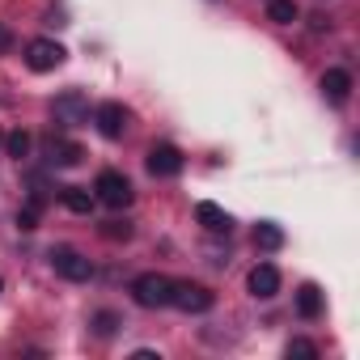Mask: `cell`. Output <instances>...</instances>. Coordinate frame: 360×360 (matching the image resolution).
Wrapping results in <instances>:
<instances>
[{"instance_id": "cell-1", "label": "cell", "mask_w": 360, "mask_h": 360, "mask_svg": "<svg viewBox=\"0 0 360 360\" xmlns=\"http://www.w3.org/2000/svg\"><path fill=\"white\" fill-rule=\"evenodd\" d=\"M169 292H174V280L161 276V271H144V276L131 280V297H136L140 309H161V305H169Z\"/></svg>"}, {"instance_id": "cell-2", "label": "cell", "mask_w": 360, "mask_h": 360, "mask_svg": "<svg viewBox=\"0 0 360 360\" xmlns=\"http://www.w3.org/2000/svg\"><path fill=\"white\" fill-rule=\"evenodd\" d=\"M94 200H102L106 208H115V212H123L131 200H136V191H131V183H127V174H119V169H102L98 174V183H94Z\"/></svg>"}, {"instance_id": "cell-3", "label": "cell", "mask_w": 360, "mask_h": 360, "mask_svg": "<svg viewBox=\"0 0 360 360\" xmlns=\"http://www.w3.org/2000/svg\"><path fill=\"white\" fill-rule=\"evenodd\" d=\"M169 305H178L183 314H208V309L217 305V292L204 288V284H191V280H174Z\"/></svg>"}, {"instance_id": "cell-4", "label": "cell", "mask_w": 360, "mask_h": 360, "mask_svg": "<svg viewBox=\"0 0 360 360\" xmlns=\"http://www.w3.org/2000/svg\"><path fill=\"white\" fill-rule=\"evenodd\" d=\"M64 47L56 43V39H34V43H26V68L30 72H56L60 64H64Z\"/></svg>"}, {"instance_id": "cell-5", "label": "cell", "mask_w": 360, "mask_h": 360, "mask_svg": "<svg viewBox=\"0 0 360 360\" xmlns=\"http://www.w3.org/2000/svg\"><path fill=\"white\" fill-rule=\"evenodd\" d=\"M51 267H56L64 280H72V284H85V280L94 276V263H89L81 250H72V246H56V250H51Z\"/></svg>"}, {"instance_id": "cell-6", "label": "cell", "mask_w": 360, "mask_h": 360, "mask_svg": "<svg viewBox=\"0 0 360 360\" xmlns=\"http://www.w3.org/2000/svg\"><path fill=\"white\" fill-rule=\"evenodd\" d=\"M94 123H98V131H102L106 140H119V136L127 131L131 115H127V106H123V102H102V106L94 110Z\"/></svg>"}, {"instance_id": "cell-7", "label": "cell", "mask_w": 360, "mask_h": 360, "mask_svg": "<svg viewBox=\"0 0 360 360\" xmlns=\"http://www.w3.org/2000/svg\"><path fill=\"white\" fill-rule=\"evenodd\" d=\"M183 153H178L174 144H153L148 148V174L153 178H174V174H183Z\"/></svg>"}, {"instance_id": "cell-8", "label": "cell", "mask_w": 360, "mask_h": 360, "mask_svg": "<svg viewBox=\"0 0 360 360\" xmlns=\"http://www.w3.org/2000/svg\"><path fill=\"white\" fill-rule=\"evenodd\" d=\"M85 115H89V98L81 89H68V94L56 98V119L60 123H81Z\"/></svg>"}, {"instance_id": "cell-9", "label": "cell", "mask_w": 360, "mask_h": 360, "mask_svg": "<svg viewBox=\"0 0 360 360\" xmlns=\"http://www.w3.org/2000/svg\"><path fill=\"white\" fill-rule=\"evenodd\" d=\"M322 94H326L335 106H343V102L352 98V72H347V68H326V72H322Z\"/></svg>"}, {"instance_id": "cell-10", "label": "cell", "mask_w": 360, "mask_h": 360, "mask_svg": "<svg viewBox=\"0 0 360 360\" xmlns=\"http://www.w3.org/2000/svg\"><path fill=\"white\" fill-rule=\"evenodd\" d=\"M250 292H255L259 301H271V297L280 292V271H276L271 263H259V267L250 271Z\"/></svg>"}, {"instance_id": "cell-11", "label": "cell", "mask_w": 360, "mask_h": 360, "mask_svg": "<svg viewBox=\"0 0 360 360\" xmlns=\"http://www.w3.org/2000/svg\"><path fill=\"white\" fill-rule=\"evenodd\" d=\"M195 221H200L208 233H229V229H233L229 212H225V208H217V204H208V200H204V204H195Z\"/></svg>"}, {"instance_id": "cell-12", "label": "cell", "mask_w": 360, "mask_h": 360, "mask_svg": "<svg viewBox=\"0 0 360 360\" xmlns=\"http://www.w3.org/2000/svg\"><path fill=\"white\" fill-rule=\"evenodd\" d=\"M60 200H64V208L77 212V217H89V212H94V191H85V187H60Z\"/></svg>"}, {"instance_id": "cell-13", "label": "cell", "mask_w": 360, "mask_h": 360, "mask_svg": "<svg viewBox=\"0 0 360 360\" xmlns=\"http://www.w3.org/2000/svg\"><path fill=\"white\" fill-rule=\"evenodd\" d=\"M297 314H301L305 322L322 318V292H318V284H301V292H297Z\"/></svg>"}, {"instance_id": "cell-14", "label": "cell", "mask_w": 360, "mask_h": 360, "mask_svg": "<svg viewBox=\"0 0 360 360\" xmlns=\"http://www.w3.org/2000/svg\"><path fill=\"white\" fill-rule=\"evenodd\" d=\"M297 0H267V18L276 22V26H292L297 22Z\"/></svg>"}, {"instance_id": "cell-15", "label": "cell", "mask_w": 360, "mask_h": 360, "mask_svg": "<svg viewBox=\"0 0 360 360\" xmlns=\"http://www.w3.org/2000/svg\"><path fill=\"white\" fill-rule=\"evenodd\" d=\"M81 157H85V148H81L77 140H56V144H51V161H56V165H77Z\"/></svg>"}, {"instance_id": "cell-16", "label": "cell", "mask_w": 360, "mask_h": 360, "mask_svg": "<svg viewBox=\"0 0 360 360\" xmlns=\"http://www.w3.org/2000/svg\"><path fill=\"white\" fill-rule=\"evenodd\" d=\"M89 326H94V335H98V339H110V335L123 326V318H119L115 309H98V314L89 318Z\"/></svg>"}, {"instance_id": "cell-17", "label": "cell", "mask_w": 360, "mask_h": 360, "mask_svg": "<svg viewBox=\"0 0 360 360\" xmlns=\"http://www.w3.org/2000/svg\"><path fill=\"white\" fill-rule=\"evenodd\" d=\"M255 242H259L263 250H280V246H284V229H280L276 221H263V225L255 229Z\"/></svg>"}, {"instance_id": "cell-18", "label": "cell", "mask_w": 360, "mask_h": 360, "mask_svg": "<svg viewBox=\"0 0 360 360\" xmlns=\"http://www.w3.org/2000/svg\"><path fill=\"white\" fill-rule=\"evenodd\" d=\"M39 212H43V195L34 191V195H30V204L18 212V229H26V233H30V229H39Z\"/></svg>"}, {"instance_id": "cell-19", "label": "cell", "mask_w": 360, "mask_h": 360, "mask_svg": "<svg viewBox=\"0 0 360 360\" xmlns=\"http://www.w3.org/2000/svg\"><path fill=\"white\" fill-rule=\"evenodd\" d=\"M5 148H9V157H13V161L30 157V131H13V136H5Z\"/></svg>"}, {"instance_id": "cell-20", "label": "cell", "mask_w": 360, "mask_h": 360, "mask_svg": "<svg viewBox=\"0 0 360 360\" xmlns=\"http://www.w3.org/2000/svg\"><path fill=\"white\" fill-rule=\"evenodd\" d=\"M98 233H102L106 242H127V238H131V225H127V221H106Z\"/></svg>"}, {"instance_id": "cell-21", "label": "cell", "mask_w": 360, "mask_h": 360, "mask_svg": "<svg viewBox=\"0 0 360 360\" xmlns=\"http://www.w3.org/2000/svg\"><path fill=\"white\" fill-rule=\"evenodd\" d=\"M288 356H297V360H318V347H314L309 339H292V343H288Z\"/></svg>"}, {"instance_id": "cell-22", "label": "cell", "mask_w": 360, "mask_h": 360, "mask_svg": "<svg viewBox=\"0 0 360 360\" xmlns=\"http://www.w3.org/2000/svg\"><path fill=\"white\" fill-rule=\"evenodd\" d=\"M9 47H13V30L0 22V51H9Z\"/></svg>"}, {"instance_id": "cell-23", "label": "cell", "mask_w": 360, "mask_h": 360, "mask_svg": "<svg viewBox=\"0 0 360 360\" xmlns=\"http://www.w3.org/2000/svg\"><path fill=\"white\" fill-rule=\"evenodd\" d=\"M0 144H5V136H0Z\"/></svg>"}, {"instance_id": "cell-24", "label": "cell", "mask_w": 360, "mask_h": 360, "mask_svg": "<svg viewBox=\"0 0 360 360\" xmlns=\"http://www.w3.org/2000/svg\"><path fill=\"white\" fill-rule=\"evenodd\" d=\"M0 288H5V284H0Z\"/></svg>"}]
</instances>
